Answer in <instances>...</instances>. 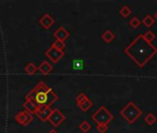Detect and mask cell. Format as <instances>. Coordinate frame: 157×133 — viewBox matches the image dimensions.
I'll list each match as a JSON object with an SVG mask.
<instances>
[{
	"instance_id": "16",
	"label": "cell",
	"mask_w": 157,
	"mask_h": 133,
	"mask_svg": "<svg viewBox=\"0 0 157 133\" xmlns=\"http://www.w3.org/2000/svg\"><path fill=\"white\" fill-rule=\"evenodd\" d=\"M144 122L149 125V126H152L157 122V117L155 115H153L152 113H149L147 114V116L144 117Z\"/></svg>"
},
{
	"instance_id": "9",
	"label": "cell",
	"mask_w": 157,
	"mask_h": 133,
	"mask_svg": "<svg viewBox=\"0 0 157 133\" xmlns=\"http://www.w3.org/2000/svg\"><path fill=\"white\" fill-rule=\"evenodd\" d=\"M69 32L67 30H66L63 26H60L57 28V30L54 32V37L56 38V40H59L61 42L66 41L68 37H69Z\"/></svg>"
},
{
	"instance_id": "12",
	"label": "cell",
	"mask_w": 157,
	"mask_h": 133,
	"mask_svg": "<svg viewBox=\"0 0 157 133\" xmlns=\"http://www.w3.org/2000/svg\"><path fill=\"white\" fill-rule=\"evenodd\" d=\"M23 107H24V110L28 111L32 115L35 114L37 109H38L37 104L33 101H32V100H25V102L23 103Z\"/></svg>"
},
{
	"instance_id": "23",
	"label": "cell",
	"mask_w": 157,
	"mask_h": 133,
	"mask_svg": "<svg viewBox=\"0 0 157 133\" xmlns=\"http://www.w3.org/2000/svg\"><path fill=\"white\" fill-rule=\"evenodd\" d=\"M51 46L55 47V48H56V49H57V50L63 51V49L66 47V44H65V43H64V42H61V41H59V40H56V41L52 44V45H51Z\"/></svg>"
},
{
	"instance_id": "24",
	"label": "cell",
	"mask_w": 157,
	"mask_h": 133,
	"mask_svg": "<svg viewBox=\"0 0 157 133\" xmlns=\"http://www.w3.org/2000/svg\"><path fill=\"white\" fill-rule=\"evenodd\" d=\"M96 129L99 133H105L108 130V125H104V124H99L96 126Z\"/></svg>"
},
{
	"instance_id": "2",
	"label": "cell",
	"mask_w": 157,
	"mask_h": 133,
	"mask_svg": "<svg viewBox=\"0 0 157 133\" xmlns=\"http://www.w3.org/2000/svg\"><path fill=\"white\" fill-rule=\"evenodd\" d=\"M25 99L33 101L38 107H41L50 106L56 102L59 97L52 88L48 87L43 81H41L31 92H29Z\"/></svg>"
},
{
	"instance_id": "18",
	"label": "cell",
	"mask_w": 157,
	"mask_h": 133,
	"mask_svg": "<svg viewBox=\"0 0 157 133\" xmlns=\"http://www.w3.org/2000/svg\"><path fill=\"white\" fill-rule=\"evenodd\" d=\"M83 61L81 60V59H77V60H74L72 62V66H73V70H81L83 69Z\"/></svg>"
},
{
	"instance_id": "22",
	"label": "cell",
	"mask_w": 157,
	"mask_h": 133,
	"mask_svg": "<svg viewBox=\"0 0 157 133\" xmlns=\"http://www.w3.org/2000/svg\"><path fill=\"white\" fill-rule=\"evenodd\" d=\"M141 24V21L138 19V17H133L130 21H129V25L133 28V29H138L140 27V25Z\"/></svg>"
},
{
	"instance_id": "27",
	"label": "cell",
	"mask_w": 157,
	"mask_h": 133,
	"mask_svg": "<svg viewBox=\"0 0 157 133\" xmlns=\"http://www.w3.org/2000/svg\"><path fill=\"white\" fill-rule=\"evenodd\" d=\"M154 19H155V20L157 21V11H156V12L154 13Z\"/></svg>"
},
{
	"instance_id": "21",
	"label": "cell",
	"mask_w": 157,
	"mask_h": 133,
	"mask_svg": "<svg viewBox=\"0 0 157 133\" xmlns=\"http://www.w3.org/2000/svg\"><path fill=\"white\" fill-rule=\"evenodd\" d=\"M119 13L122 17L124 18H128L130 14H131V10L128 7V6H124L120 9Z\"/></svg>"
},
{
	"instance_id": "1",
	"label": "cell",
	"mask_w": 157,
	"mask_h": 133,
	"mask_svg": "<svg viewBox=\"0 0 157 133\" xmlns=\"http://www.w3.org/2000/svg\"><path fill=\"white\" fill-rule=\"evenodd\" d=\"M124 52L140 66H143L157 54V47L148 43L142 34H139L125 49Z\"/></svg>"
},
{
	"instance_id": "26",
	"label": "cell",
	"mask_w": 157,
	"mask_h": 133,
	"mask_svg": "<svg viewBox=\"0 0 157 133\" xmlns=\"http://www.w3.org/2000/svg\"><path fill=\"white\" fill-rule=\"evenodd\" d=\"M47 133H58V132H57L56 130H55V129H51V130H49Z\"/></svg>"
},
{
	"instance_id": "19",
	"label": "cell",
	"mask_w": 157,
	"mask_h": 133,
	"mask_svg": "<svg viewBox=\"0 0 157 133\" xmlns=\"http://www.w3.org/2000/svg\"><path fill=\"white\" fill-rule=\"evenodd\" d=\"M78 127H80V129H81L83 133H87V132L91 129L92 126H91V124H90L88 121L84 120V121H82V122L80 124Z\"/></svg>"
},
{
	"instance_id": "10",
	"label": "cell",
	"mask_w": 157,
	"mask_h": 133,
	"mask_svg": "<svg viewBox=\"0 0 157 133\" xmlns=\"http://www.w3.org/2000/svg\"><path fill=\"white\" fill-rule=\"evenodd\" d=\"M39 23H40L45 30H48L49 28H51V27L55 24V20L50 16V14L45 13V14L39 20Z\"/></svg>"
},
{
	"instance_id": "7",
	"label": "cell",
	"mask_w": 157,
	"mask_h": 133,
	"mask_svg": "<svg viewBox=\"0 0 157 133\" xmlns=\"http://www.w3.org/2000/svg\"><path fill=\"white\" fill-rule=\"evenodd\" d=\"M45 55L53 62V63H57L64 55H65V52L64 51H60L56 49L53 46H50L46 51H45Z\"/></svg>"
},
{
	"instance_id": "14",
	"label": "cell",
	"mask_w": 157,
	"mask_h": 133,
	"mask_svg": "<svg viewBox=\"0 0 157 133\" xmlns=\"http://www.w3.org/2000/svg\"><path fill=\"white\" fill-rule=\"evenodd\" d=\"M93 105H94V103H93L89 98L85 99L83 102H82V103H80V104H78V106L80 107L83 112H87Z\"/></svg>"
},
{
	"instance_id": "20",
	"label": "cell",
	"mask_w": 157,
	"mask_h": 133,
	"mask_svg": "<svg viewBox=\"0 0 157 133\" xmlns=\"http://www.w3.org/2000/svg\"><path fill=\"white\" fill-rule=\"evenodd\" d=\"M143 35V37H144V39L148 42V43H152V41L156 38V36H155V34L151 32V31H148V32H146L144 34H142Z\"/></svg>"
},
{
	"instance_id": "15",
	"label": "cell",
	"mask_w": 157,
	"mask_h": 133,
	"mask_svg": "<svg viewBox=\"0 0 157 133\" xmlns=\"http://www.w3.org/2000/svg\"><path fill=\"white\" fill-rule=\"evenodd\" d=\"M115 33L114 32H112L110 30H107V31H105L103 34H102V38H103V40L105 42V43H107V44H110L114 39H115Z\"/></svg>"
},
{
	"instance_id": "11",
	"label": "cell",
	"mask_w": 157,
	"mask_h": 133,
	"mask_svg": "<svg viewBox=\"0 0 157 133\" xmlns=\"http://www.w3.org/2000/svg\"><path fill=\"white\" fill-rule=\"evenodd\" d=\"M38 70H40V72L44 75H48L52 70H53V66L47 62L46 60H44L38 66Z\"/></svg>"
},
{
	"instance_id": "4",
	"label": "cell",
	"mask_w": 157,
	"mask_h": 133,
	"mask_svg": "<svg viewBox=\"0 0 157 133\" xmlns=\"http://www.w3.org/2000/svg\"><path fill=\"white\" fill-rule=\"evenodd\" d=\"M114 118V116L110 113V111L105 107V106H100L97 111H95L92 115V119L97 124H104V125H108Z\"/></svg>"
},
{
	"instance_id": "25",
	"label": "cell",
	"mask_w": 157,
	"mask_h": 133,
	"mask_svg": "<svg viewBox=\"0 0 157 133\" xmlns=\"http://www.w3.org/2000/svg\"><path fill=\"white\" fill-rule=\"evenodd\" d=\"M88 98V96L85 94V93H81L80 94H78L77 97H76V103H77V104H80V103H82V102H83L85 99H87Z\"/></svg>"
},
{
	"instance_id": "3",
	"label": "cell",
	"mask_w": 157,
	"mask_h": 133,
	"mask_svg": "<svg viewBox=\"0 0 157 133\" xmlns=\"http://www.w3.org/2000/svg\"><path fill=\"white\" fill-rule=\"evenodd\" d=\"M120 115L129 123L133 124L141 115V109L137 106L133 102H128L125 107H123L120 111Z\"/></svg>"
},
{
	"instance_id": "6",
	"label": "cell",
	"mask_w": 157,
	"mask_h": 133,
	"mask_svg": "<svg viewBox=\"0 0 157 133\" xmlns=\"http://www.w3.org/2000/svg\"><path fill=\"white\" fill-rule=\"evenodd\" d=\"M15 120L21 124V126H28L29 124H31L33 120V116L31 113H29L26 110L23 111H20L16 116H15Z\"/></svg>"
},
{
	"instance_id": "13",
	"label": "cell",
	"mask_w": 157,
	"mask_h": 133,
	"mask_svg": "<svg viewBox=\"0 0 157 133\" xmlns=\"http://www.w3.org/2000/svg\"><path fill=\"white\" fill-rule=\"evenodd\" d=\"M38 70V66L33 62H29L24 66V71L29 75H33Z\"/></svg>"
},
{
	"instance_id": "5",
	"label": "cell",
	"mask_w": 157,
	"mask_h": 133,
	"mask_svg": "<svg viewBox=\"0 0 157 133\" xmlns=\"http://www.w3.org/2000/svg\"><path fill=\"white\" fill-rule=\"evenodd\" d=\"M65 119H66L65 115H64L59 109H57V108L53 109V111H52L50 116L48 117V121H49L54 127H58V126H60V124H61Z\"/></svg>"
},
{
	"instance_id": "8",
	"label": "cell",
	"mask_w": 157,
	"mask_h": 133,
	"mask_svg": "<svg viewBox=\"0 0 157 133\" xmlns=\"http://www.w3.org/2000/svg\"><path fill=\"white\" fill-rule=\"evenodd\" d=\"M52 109L50 106H41V107H38L35 115L43 121V122H45L46 120H48V117L50 116L51 113H52Z\"/></svg>"
},
{
	"instance_id": "17",
	"label": "cell",
	"mask_w": 157,
	"mask_h": 133,
	"mask_svg": "<svg viewBox=\"0 0 157 133\" xmlns=\"http://www.w3.org/2000/svg\"><path fill=\"white\" fill-rule=\"evenodd\" d=\"M154 22H155V21H154V19L151 16V15H146L145 17H143V19H142V21H141V23L143 24V25H145L147 28H151L153 24H154Z\"/></svg>"
}]
</instances>
